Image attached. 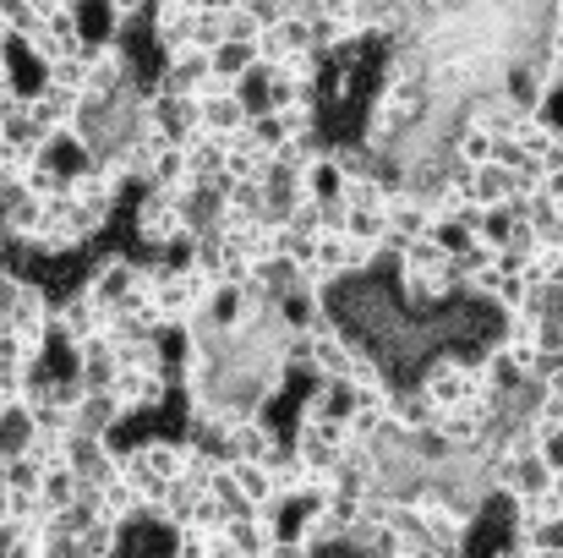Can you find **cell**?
Here are the masks:
<instances>
[{"mask_svg":"<svg viewBox=\"0 0 563 558\" xmlns=\"http://www.w3.org/2000/svg\"><path fill=\"white\" fill-rule=\"evenodd\" d=\"M137 280H143V269H137L132 252H99V258L88 263V274L77 280V291H82L88 302H99L104 313H115V307L132 296Z\"/></svg>","mask_w":563,"mask_h":558,"instance_id":"1","label":"cell"},{"mask_svg":"<svg viewBox=\"0 0 563 558\" xmlns=\"http://www.w3.org/2000/svg\"><path fill=\"white\" fill-rule=\"evenodd\" d=\"M82 105H88V94H77V88H60V83H38L33 94H22V110L33 116V127L44 132V138H55V132H71L77 121H82Z\"/></svg>","mask_w":563,"mask_h":558,"instance_id":"2","label":"cell"},{"mask_svg":"<svg viewBox=\"0 0 563 558\" xmlns=\"http://www.w3.org/2000/svg\"><path fill=\"white\" fill-rule=\"evenodd\" d=\"M159 88L165 94H181V99H197L213 88V55L197 50V44H176L159 55Z\"/></svg>","mask_w":563,"mask_h":558,"instance_id":"3","label":"cell"},{"mask_svg":"<svg viewBox=\"0 0 563 558\" xmlns=\"http://www.w3.org/2000/svg\"><path fill=\"white\" fill-rule=\"evenodd\" d=\"M176 394V378L159 368H121L115 378V400L126 405V416L137 422V416H154V411H165V400Z\"/></svg>","mask_w":563,"mask_h":558,"instance_id":"4","label":"cell"},{"mask_svg":"<svg viewBox=\"0 0 563 558\" xmlns=\"http://www.w3.org/2000/svg\"><path fill=\"white\" fill-rule=\"evenodd\" d=\"M427 230H432V203L416 197V192H394V197H388V236H383L388 263H394L405 247L427 241Z\"/></svg>","mask_w":563,"mask_h":558,"instance_id":"5","label":"cell"},{"mask_svg":"<svg viewBox=\"0 0 563 558\" xmlns=\"http://www.w3.org/2000/svg\"><path fill=\"white\" fill-rule=\"evenodd\" d=\"M296 50H318L312 44V17L296 6V11H285V17H274V22H263V33H257V55L274 66V61H285V55H296Z\"/></svg>","mask_w":563,"mask_h":558,"instance_id":"6","label":"cell"},{"mask_svg":"<svg viewBox=\"0 0 563 558\" xmlns=\"http://www.w3.org/2000/svg\"><path fill=\"white\" fill-rule=\"evenodd\" d=\"M438 405H432V394L410 378V383H399L394 389V400H388V427L394 433H405V438H421V433H432L438 427Z\"/></svg>","mask_w":563,"mask_h":558,"instance_id":"7","label":"cell"},{"mask_svg":"<svg viewBox=\"0 0 563 558\" xmlns=\"http://www.w3.org/2000/svg\"><path fill=\"white\" fill-rule=\"evenodd\" d=\"M197 105H202V132H213V138H241L246 127H252V110H246V99L235 94V88H208V94H197Z\"/></svg>","mask_w":563,"mask_h":558,"instance_id":"8","label":"cell"},{"mask_svg":"<svg viewBox=\"0 0 563 558\" xmlns=\"http://www.w3.org/2000/svg\"><path fill=\"white\" fill-rule=\"evenodd\" d=\"M137 449H143V460H148V471H154L159 482H181L191 471V438L148 433V438H137Z\"/></svg>","mask_w":563,"mask_h":558,"instance_id":"9","label":"cell"},{"mask_svg":"<svg viewBox=\"0 0 563 558\" xmlns=\"http://www.w3.org/2000/svg\"><path fill=\"white\" fill-rule=\"evenodd\" d=\"M132 416H126V405L115 400V389H99V394H88L82 405H77V416H71V427L77 433H88V438H110V433H121Z\"/></svg>","mask_w":563,"mask_h":558,"instance_id":"10","label":"cell"},{"mask_svg":"<svg viewBox=\"0 0 563 558\" xmlns=\"http://www.w3.org/2000/svg\"><path fill=\"white\" fill-rule=\"evenodd\" d=\"M515 192H520V171L509 160H493V165L471 171V203H482V208H509Z\"/></svg>","mask_w":563,"mask_h":558,"instance_id":"11","label":"cell"},{"mask_svg":"<svg viewBox=\"0 0 563 558\" xmlns=\"http://www.w3.org/2000/svg\"><path fill=\"white\" fill-rule=\"evenodd\" d=\"M257 66H263V55H257L252 39H224V44L213 50V83H219V88H241Z\"/></svg>","mask_w":563,"mask_h":558,"instance_id":"12","label":"cell"},{"mask_svg":"<svg viewBox=\"0 0 563 558\" xmlns=\"http://www.w3.org/2000/svg\"><path fill=\"white\" fill-rule=\"evenodd\" d=\"M274 176V154L252 138V132H241V138H230V165H224V182H263L268 186Z\"/></svg>","mask_w":563,"mask_h":558,"instance_id":"13","label":"cell"},{"mask_svg":"<svg viewBox=\"0 0 563 558\" xmlns=\"http://www.w3.org/2000/svg\"><path fill=\"white\" fill-rule=\"evenodd\" d=\"M219 537H224L235 554H268V548L279 543V532H274V526H268L257 510H246V515H230Z\"/></svg>","mask_w":563,"mask_h":558,"instance_id":"14","label":"cell"},{"mask_svg":"<svg viewBox=\"0 0 563 558\" xmlns=\"http://www.w3.org/2000/svg\"><path fill=\"white\" fill-rule=\"evenodd\" d=\"M38 438V427H33V416H27V405H11V411H0V455L11 460V455H27V444Z\"/></svg>","mask_w":563,"mask_h":558,"instance_id":"15","label":"cell"},{"mask_svg":"<svg viewBox=\"0 0 563 558\" xmlns=\"http://www.w3.org/2000/svg\"><path fill=\"white\" fill-rule=\"evenodd\" d=\"M224 39H230V11H197V17H191V39L187 44H197V50H208V55H213Z\"/></svg>","mask_w":563,"mask_h":558,"instance_id":"16","label":"cell"},{"mask_svg":"<svg viewBox=\"0 0 563 558\" xmlns=\"http://www.w3.org/2000/svg\"><path fill=\"white\" fill-rule=\"evenodd\" d=\"M44 460H33V455H11L5 460V488H16V493H38V482H44Z\"/></svg>","mask_w":563,"mask_h":558,"instance_id":"17","label":"cell"},{"mask_svg":"<svg viewBox=\"0 0 563 558\" xmlns=\"http://www.w3.org/2000/svg\"><path fill=\"white\" fill-rule=\"evenodd\" d=\"M537 455H542V466H548V471L563 482V427H559V433H548V438L537 444Z\"/></svg>","mask_w":563,"mask_h":558,"instance_id":"18","label":"cell"},{"mask_svg":"<svg viewBox=\"0 0 563 558\" xmlns=\"http://www.w3.org/2000/svg\"><path fill=\"white\" fill-rule=\"evenodd\" d=\"M268 558H318L307 543H296V537H279L274 548H268Z\"/></svg>","mask_w":563,"mask_h":558,"instance_id":"19","label":"cell"},{"mask_svg":"<svg viewBox=\"0 0 563 558\" xmlns=\"http://www.w3.org/2000/svg\"><path fill=\"white\" fill-rule=\"evenodd\" d=\"M33 17H49V11H66V6H77V0H22Z\"/></svg>","mask_w":563,"mask_h":558,"instance_id":"20","label":"cell"},{"mask_svg":"<svg viewBox=\"0 0 563 558\" xmlns=\"http://www.w3.org/2000/svg\"><path fill=\"white\" fill-rule=\"evenodd\" d=\"M5 532H11V488L0 482V537H5Z\"/></svg>","mask_w":563,"mask_h":558,"instance_id":"21","label":"cell"},{"mask_svg":"<svg viewBox=\"0 0 563 558\" xmlns=\"http://www.w3.org/2000/svg\"><path fill=\"white\" fill-rule=\"evenodd\" d=\"M16 39H11V6H0V50H11Z\"/></svg>","mask_w":563,"mask_h":558,"instance_id":"22","label":"cell"},{"mask_svg":"<svg viewBox=\"0 0 563 558\" xmlns=\"http://www.w3.org/2000/svg\"><path fill=\"white\" fill-rule=\"evenodd\" d=\"M246 0H202V11H241Z\"/></svg>","mask_w":563,"mask_h":558,"instance_id":"23","label":"cell"},{"mask_svg":"<svg viewBox=\"0 0 563 558\" xmlns=\"http://www.w3.org/2000/svg\"><path fill=\"white\" fill-rule=\"evenodd\" d=\"M165 558H170V554H165Z\"/></svg>","mask_w":563,"mask_h":558,"instance_id":"24","label":"cell"}]
</instances>
